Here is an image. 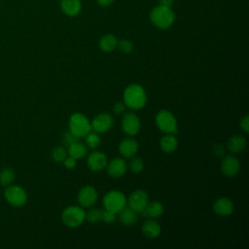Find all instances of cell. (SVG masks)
<instances>
[{"instance_id":"cell-3","label":"cell","mask_w":249,"mask_h":249,"mask_svg":"<svg viewBox=\"0 0 249 249\" xmlns=\"http://www.w3.org/2000/svg\"><path fill=\"white\" fill-rule=\"evenodd\" d=\"M69 130L78 137H85L91 130V124L89 119L82 113H74L70 116Z\"/></svg>"},{"instance_id":"cell-14","label":"cell","mask_w":249,"mask_h":249,"mask_svg":"<svg viewBox=\"0 0 249 249\" xmlns=\"http://www.w3.org/2000/svg\"><path fill=\"white\" fill-rule=\"evenodd\" d=\"M233 208H234L233 202L229 197H226V196L219 197L214 201V204H213L214 212L217 215L222 217H227L232 214Z\"/></svg>"},{"instance_id":"cell-2","label":"cell","mask_w":249,"mask_h":249,"mask_svg":"<svg viewBox=\"0 0 249 249\" xmlns=\"http://www.w3.org/2000/svg\"><path fill=\"white\" fill-rule=\"evenodd\" d=\"M150 21L159 29H168L175 21V14L171 8L158 5L154 7L149 15Z\"/></svg>"},{"instance_id":"cell-25","label":"cell","mask_w":249,"mask_h":249,"mask_svg":"<svg viewBox=\"0 0 249 249\" xmlns=\"http://www.w3.org/2000/svg\"><path fill=\"white\" fill-rule=\"evenodd\" d=\"M15 180V172L10 167H5L0 171V185L7 187L11 185Z\"/></svg>"},{"instance_id":"cell-31","label":"cell","mask_w":249,"mask_h":249,"mask_svg":"<svg viewBox=\"0 0 249 249\" xmlns=\"http://www.w3.org/2000/svg\"><path fill=\"white\" fill-rule=\"evenodd\" d=\"M79 139H80V137L76 136V135H75L74 133H72L70 130L65 131V132L63 133V135H62V141H63L64 145L67 146V147L70 146L71 144H73V143L79 141Z\"/></svg>"},{"instance_id":"cell-6","label":"cell","mask_w":249,"mask_h":249,"mask_svg":"<svg viewBox=\"0 0 249 249\" xmlns=\"http://www.w3.org/2000/svg\"><path fill=\"white\" fill-rule=\"evenodd\" d=\"M156 124L160 130L165 133H177V121L174 115L167 110H160L155 118Z\"/></svg>"},{"instance_id":"cell-23","label":"cell","mask_w":249,"mask_h":249,"mask_svg":"<svg viewBox=\"0 0 249 249\" xmlns=\"http://www.w3.org/2000/svg\"><path fill=\"white\" fill-rule=\"evenodd\" d=\"M160 144L162 151L166 153H172L177 149L178 141H177V138L174 136V134L166 133L161 137Z\"/></svg>"},{"instance_id":"cell-8","label":"cell","mask_w":249,"mask_h":249,"mask_svg":"<svg viewBox=\"0 0 249 249\" xmlns=\"http://www.w3.org/2000/svg\"><path fill=\"white\" fill-rule=\"evenodd\" d=\"M148 202L149 196L144 190H135L130 194L128 200L126 201L128 206L137 213H141Z\"/></svg>"},{"instance_id":"cell-17","label":"cell","mask_w":249,"mask_h":249,"mask_svg":"<svg viewBox=\"0 0 249 249\" xmlns=\"http://www.w3.org/2000/svg\"><path fill=\"white\" fill-rule=\"evenodd\" d=\"M61 12L68 17H76L82 11L81 0H60Z\"/></svg>"},{"instance_id":"cell-33","label":"cell","mask_w":249,"mask_h":249,"mask_svg":"<svg viewBox=\"0 0 249 249\" xmlns=\"http://www.w3.org/2000/svg\"><path fill=\"white\" fill-rule=\"evenodd\" d=\"M125 108H126V106L123 101H118L114 104L113 111L116 115H123L125 112Z\"/></svg>"},{"instance_id":"cell-37","label":"cell","mask_w":249,"mask_h":249,"mask_svg":"<svg viewBox=\"0 0 249 249\" xmlns=\"http://www.w3.org/2000/svg\"><path fill=\"white\" fill-rule=\"evenodd\" d=\"M96 3L100 6V7H109L110 5H112L116 0H95Z\"/></svg>"},{"instance_id":"cell-4","label":"cell","mask_w":249,"mask_h":249,"mask_svg":"<svg viewBox=\"0 0 249 249\" xmlns=\"http://www.w3.org/2000/svg\"><path fill=\"white\" fill-rule=\"evenodd\" d=\"M6 201L14 207H21L27 201V193L19 185H9L4 191Z\"/></svg>"},{"instance_id":"cell-24","label":"cell","mask_w":249,"mask_h":249,"mask_svg":"<svg viewBox=\"0 0 249 249\" xmlns=\"http://www.w3.org/2000/svg\"><path fill=\"white\" fill-rule=\"evenodd\" d=\"M67 153L70 157H73L76 160H80L86 156L87 148H86V145L77 141V142L71 144L70 146H68Z\"/></svg>"},{"instance_id":"cell-22","label":"cell","mask_w":249,"mask_h":249,"mask_svg":"<svg viewBox=\"0 0 249 249\" xmlns=\"http://www.w3.org/2000/svg\"><path fill=\"white\" fill-rule=\"evenodd\" d=\"M118 44V40L114 34L107 33L104 34L98 42V46L101 51L103 52H112Z\"/></svg>"},{"instance_id":"cell-12","label":"cell","mask_w":249,"mask_h":249,"mask_svg":"<svg viewBox=\"0 0 249 249\" xmlns=\"http://www.w3.org/2000/svg\"><path fill=\"white\" fill-rule=\"evenodd\" d=\"M240 169L239 160L231 155L224 156L221 162V171L227 177H232L238 173Z\"/></svg>"},{"instance_id":"cell-9","label":"cell","mask_w":249,"mask_h":249,"mask_svg":"<svg viewBox=\"0 0 249 249\" xmlns=\"http://www.w3.org/2000/svg\"><path fill=\"white\" fill-rule=\"evenodd\" d=\"M78 202L82 207H91L98 198L97 191L94 187L87 185L84 186L78 194Z\"/></svg>"},{"instance_id":"cell-10","label":"cell","mask_w":249,"mask_h":249,"mask_svg":"<svg viewBox=\"0 0 249 249\" xmlns=\"http://www.w3.org/2000/svg\"><path fill=\"white\" fill-rule=\"evenodd\" d=\"M121 126L124 133L132 136V135H135L139 131L140 121H139L138 117L132 112L124 113Z\"/></svg>"},{"instance_id":"cell-27","label":"cell","mask_w":249,"mask_h":249,"mask_svg":"<svg viewBox=\"0 0 249 249\" xmlns=\"http://www.w3.org/2000/svg\"><path fill=\"white\" fill-rule=\"evenodd\" d=\"M52 159L54 162L56 163H60L64 160V159L67 157V151L62 147H55L53 151H52Z\"/></svg>"},{"instance_id":"cell-18","label":"cell","mask_w":249,"mask_h":249,"mask_svg":"<svg viewBox=\"0 0 249 249\" xmlns=\"http://www.w3.org/2000/svg\"><path fill=\"white\" fill-rule=\"evenodd\" d=\"M118 213H119L120 222L125 227H131V226L135 225V223L137 222V219H138L137 212H135L128 205L127 206L125 205Z\"/></svg>"},{"instance_id":"cell-7","label":"cell","mask_w":249,"mask_h":249,"mask_svg":"<svg viewBox=\"0 0 249 249\" xmlns=\"http://www.w3.org/2000/svg\"><path fill=\"white\" fill-rule=\"evenodd\" d=\"M103 205L105 209L118 213L126 205V198L122 192L113 190L103 196Z\"/></svg>"},{"instance_id":"cell-29","label":"cell","mask_w":249,"mask_h":249,"mask_svg":"<svg viewBox=\"0 0 249 249\" xmlns=\"http://www.w3.org/2000/svg\"><path fill=\"white\" fill-rule=\"evenodd\" d=\"M86 219L90 223H97L101 221V210L98 208H90L86 213Z\"/></svg>"},{"instance_id":"cell-32","label":"cell","mask_w":249,"mask_h":249,"mask_svg":"<svg viewBox=\"0 0 249 249\" xmlns=\"http://www.w3.org/2000/svg\"><path fill=\"white\" fill-rule=\"evenodd\" d=\"M116 214L117 213L104 208L103 210H101V221L107 224H112L116 221Z\"/></svg>"},{"instance_id":"cell-20","label":"cell","mask_w":249,"mask_h":249,"mask_svg":"<svg viewBox=\"0 0 249 249\" xmlns=\"http://www.w3.org/2000/svg\"><path fill=\"white\" fill-rule=\"evenodd\" d=\"M161 231L160 225L154 219H148L142 225V233L148 238H156Z\"/></svg>"},{"instance_id":"cell-1","label":"cell","mask_w":249,"mask_h":249,"mask_svg":"<svg viewBox=\"0 0 249 249\" xmlns=\"http://www.w3.org/2000/svg\"><path fill=\"white\" fill-rule=\"evenodd\" d=\"M147 102V95L142 86L131 84L124 91V103L132 110L142 109Z\"/></svg>"},{"instance_id":"cell-26","label":"cell","mask_w":249,"mask_h":249,"mask_svg":"<svg viewBox=\"0 0 249 249\" xmlns=\"http://www.w3.org/2000/svg\"><path fill=\"white\" fill-rule=\"evenodd\" d=\"M86 145L89 149H96L101 143V139L96 132H89L86 136Z\"/></svg>"},{"instance_id":"cell-36","label":"cell","mask_w":249,"mask_h":249,"mask_svg":"<svg viewBox=\"0 0 249 249\" xmlns=\"http://www.w3.org/2000/svg\"><path fill=\"white\" fill-rule=\"evenodd\" d=\"M240 127L245 131L248 132L249 130V116L245 115L241 120H240Z\"/></svg>"},{"instance_id":"cell-35","label":"cell","mask_w":249,"mask_h":249,"mask_svg":"<svg viewBox=\"0 0 249 249\" xmlns=\"http://www.w3.org/2000/svg\"><path fill=\"white\" fill-rule=\"evenodd\" d=\"M76 159H74L73 157H70V156H68V157H66L65 159H64V160L62 161L63 162V164H64V166L66 167V168H68V169H73V168H75L76 167Z\"/></svg>"},{"instance_id":"cell-11","label":"cell","mask_w":249,"mask_h":249,"mask_svg":"<svg viewBox=\"0 0 249 249\" xmlns=\"http://www.w3.org/2000/svg\"><path fill=\"white\" fill-rule=\"evenodd\" d=\"M90 124H91V129H93L94 132L104 133L113 126L114 120L110 114L100 113L92 120Z\"/></svg>"},{"instance_id":"cell-13","label":"cell","mask_w":249,"mask_h":249,"mask_svg":"<svg viewBox=\"0 0 249 249\" xmlns=\"http://www.w3.org/2000/svg\"><path fill=\"white\" fill-rule=\"evenodd\" d=\"M107 157L103 152L93 151L87 159V164L92 171H100L107 165Z\"/></svg>"},{"instance_id":"cell-5","label":"cell","mask_w":249,"mask_h":249,"mask_svg":"<svg viewBox=\"0 0 249 249\" xmlns=\"http://www.w3.org/2000/svg\"><path fill=\"white\" fill-rule=\"evenodd\" d=\"M86 219V212L80 206L71 205L63 209L61 213L62 222L70 228L80 226Z\"/></svg>"},{"instance_id":"cell-16","label":"cell","mask_w":249,"mask_h":249,"mask_svg":"<svg viewBox=\"0 0 249 249\" xmlns=\"http://www.w3.org/2000/svg\"><path fill=\"white\" fill-rule=\"evenodd\" d=\"M138 151V143L133 138H124L119 145V152L124 158H132Z\"/></svg>"},{"instance_id":"cell-34","label":"cell","mask_w":249,"mask_h":249,"mask_svg":"<svg viewBox=\"0 0 249 249\" xmlns=\"http://www.w3.org/2000/svg\"><path fill=\"white\" fill-rule=\"evenodd\" d=\"M212 151H213V154L217 157V158H222L225 156V153H226V150H225V147L222 145V144H215L213 147H212Z\"/></svg>"},{"instance_id":"cell-21","label":"cell","mask_w":249,"mask_h":249,"mask_svg":"<svg viewBox=\"0 0 249 249\" xmlns=\"http://www.w3.org/2000/svg\"><path fill=\"white\" fill-rule=\"evenodd\" d=\"M227 147L229 151H231L233 154L240 153L246 147V140L242 135H239V134L233 135L229 139Z\"/></svg>"},{"instance_id":"cell-30","label":"cell","mask_w":249,"mask_h":249,"mask_svg":"<svg viewBox=\"0 0 249 249\" xmlns=\"http://www.w3.org/2000/svg\"><path fill=\"white\" fill-rule=\"evenodd\" d=\"M120 51L124 53H129L133 50V43L128 39H122L117 44Z\"/></svg>"},{"instance_id":"cell-38","label":"cell","mask_w":249,"mask_h":249,"mask_svg":"<svg viewBox=\"0 0 249 249\" xmlns=\"http://www.w3.org/2000/svg\"><path fill=\"white\" fill-rule=\"evenodd\" d=\"M158 3L159 5L160 6H164V7H168V8H171L173 3H174V0H158Z\"/></svg>"},{"instance_id":"cell-15","label":"cell","mask_w":249,"mask_h":249,"mask_svg":"<svg viewBox=\"0 0 249 249\" xmlns=\"http://www.w3.org/2000/svg\"><path fill=\"white\" fill-rule=\"evenodd\" d=\"M107 172L111 177H122L126 172V162L122 158H114L107 165Z\"/></svg>"},{"instance_id":"cell-28","label":"cell","mask_w":249,"mask_h":249,"mask_svg":"<svg viewBox=\"0 0 249 249\" xmlns=\"http://www.w3.org/2000/svg\"><path fill=\"white\" fill-rule=\"evenodd\" d=\"M129 168L134 173H140L144 169V161L141 158L132 157V160L129 162Z\"/></svg>"},{"instance_id":"cell-19","label":"cell","mask_w":249,"mask_h":249,"mask_svg":"<svg viewBox=\"0 0 249 249\" xmlns=\"http://www.w3.org/2000/svg\"><path fill=\"white\" fill-rule=\"evenodd\" d=\"M164 212V207L160 201L148 202L145 208L142 210L141 214L146 218L156 219L160 217Z\"/></svg>"}]
</instances>
